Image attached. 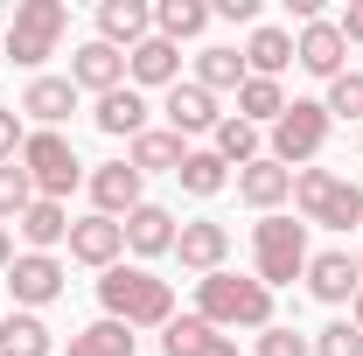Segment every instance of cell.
<instances>
[{
	"instance_id": "6da1fadb",
	"label": "cell",
	"mask_w": 363,
	"mask_h": 356,
	"mask_svg": "<svg viewBox=\"0 0 363 356\" xmlns=\"http://www.w3.org/2000/svg\"><path fill=\"white\" fill-rule=\"evenodd\" d=\"M196 314L217 328V335H259L279 321V294L259 287L252 272H210V279H196Z\"/></svg>"
},
{
	"instance_id": "7a4b0ae2",
	"label": "cell",
	"mask_w": 363,
	"mask_h": 356,
	"mask_svg": "<svg viewBox=\"0 0 363 356\" xmlns=\"http://www.w3.org/2000/svg\"><path fill=\"white\" fill-rule=\"evenodd\" d=\"M98 314L126 321V328H168L175 321V279H161L154 266H133L119 259L112 272H98Z\"/></svg>"
},
{
	"instance_id": "3957f363",
	"label": "cell",
	"mask_w": 363,
	"mask_h": 356,
	"mask_svg": "<svg viewBox=\"0 0 363 356\" xmlns=\"http://www.w3.org/2000/svg\"><path fill=\"white\" fill-rule=\"evenodd\" d=\"M294 217L308 230H363V182L342 168H301L294 175Z\"/></svg>"
},
{
	"instance_id": "277c9868",
	"label": "cell",
	"mask_w": 363,
	"mask_h": 356,
	"mask_svg": "<svg viewBox=\"0 0 363 356\" xmlns=\"http://www.w3.org/2000/svg\"><path fill=\"white\" fill-rule=\"evenodd\" d=\"M63 35H70V7L63 0H14V21H7V63L14 70H28V77H43L49 56H63Z\"/></svg>"
},
{
	"instance_id": "5b68a950",
	"label": "cell",
	"mask_w": 363,
	"mask_h": 356,
	"mask_svg": "<svg viewBox=\"0 0 363 356\" xmlns=\"http://www.w3.org/2000/svg\"><path fill=\"white\" fill-rule=\"evenodd\" d=\"M315 259V245H308V223L294 217V210H279V217H259L252 223V279L259 287H294L301 272Z\"/></svg>"
},
{
	"instance_id": "8992f818",
	"label": "cell",
	"mask_w": 363,
	"mask_h": 356,
	"mask_svg": "<svg viewBox=\"0 0 363 356\" xmlns=\"http://www.w3.org/2000/svg\"><path fill=\"white\" fill-rule=\"evenodd\" d=\"M328 133H335V119H328V105L321 98H286V112L266 126V161H279V168H315L321 147H328Z\"/></svg>"
},
{
	"instance_id": "52a82bcc",
	"label": "cell",
	"mask_w": 363,
	"mask_h": 356,
	"mask_svg": "<svg viewBox=\"0 0 363 356\" xmlns=\"http://www.w3.org/2000/svg\"><path fill=\"white\" fill-rule=\"evenodd\" d=\"M14 161L28 168L35 196H49V203H70L84 189V175H91L84 161H77V147H70V133H35V126H28V140H21Z\"/></svg>"
},
{
	"instance_id": "ba28073f",
	"label": "cell",
	"mask_w": 363,
	"mask_h": 356,
	"mask_svg": "<svg viewBox=\"0 0 363 356\" xmlns=\"http://www.w3.org/2000/svg\"><path fill=\"white\" fill-rule=\"evenodd\" d=\"M63 294H70V259H63V252H21V259L7 266V301L21 314L56 308Z\"/></svg>"
},
{
	"instance_id": "9c48e42d",
	"label": "cell",
	"mask_w": 363,
	"mask_h": 356,
	"mask_svg": "<svg viewBox=\"0 0 363 356\" xmlns=\"http://www.w3.org/2000/svg\"><path fill=\"white\" fill-rule=\"evenodd\" d=\"M154 112H161V126L182 133L189 147H210V133L224 126V98H210L196 77H182L175 91H161V105H154Z\"/></svg>"
},
{
	"instance_id": "30bf717a",
	"label": "cell",
	"mask_w": 363,
	"mask_h": 356,
	"mask_svg": "<svg viewBox=\"0 0 363 356\" xmlns=\"http://www.w3.org/2000/svg\"><path fill=\"white\" fill-rule=\"evenodd\" d=\"M77 105H84V91L70 84V77H56V70L28 77V84H21V98H14V112H21V119H28L35 133H63Z\"/></svg>"
},
{
	"instance_id": "8fae6325",
	"label": "cell",
	"mask_w": 363,
	"mask_h": 356,
	"mask_svg": "<svg viewBox=\"0 0 363 356\" xmlns=\"http://www.w3.org/2000/svg\"><path fill=\"white\" fill-rule=\"evenodd\" d=\"M84 196H91V210L98 217H112V223H126L147 203V175H140L133 161H98L84 175Z\"/></svg>"
},
{
	"instance_id": "7c38bea8",
	"label": "cell",
	"mask_w": 363,
	"mask_h": 356,
	"mask_svg": "<svg viewBox=\"0 0 363 356\" xmlns=\"http://www.w3.org/2000/svg\"><path fill=\"white\" fill-rule=\"evenodd\" d=\"M175 266L189 272V279L224 272L230 266V223H217V217H182V230H175Z\"/></svg>"
},
{
	"instance_id": "4fadbf2b",
	"label": "cell",
	"mask_w": 363,
	"mask_h": 356,
	"mask_svg": "<svg viewBox=\"0 0 363 356\" xmlns=\"http://www.w3.org/2000/svg\"><path fill=\"white\" fill-rule=\"evenodd\" d=\"M294 70H308L315 84H335V77L350 70V43H342L335 14H321V21H308V28H294Z\"/></svg>"
},
{
	"instance_id": "5bb4252c",
	"label": "cell",
	"mask_w": 363,
	"mask_h": 356,
	"mask_svg": "<svg viewBox=\"0 0 363 356\" xmlns=\"http://www.w3.org/2000/svg\"><path fill=\"white\" fill-rule=\"evenodd\" d=\"M70 266H91V272H112L119 259H126V223L98 217V210H84V217H70Z\"/></svg>"
},
{
	"instance_id": "9a60e30c",
	"label": "cell",
	"mask_w": 363,
	"mask_h": 356,
	"mask_svg": "<svg viewBox=\"0 0 363 356\" xmlns=\"http://www.w3.org/2000/svg\"><path fill=\"white\" fill-rule=\"evenodd\" d=\"M301 287H308V301H321V308H350V301H357V287H363L357 252H342V245L315 252L308 272H301Z\"/></svg>"
},
{
	"instance_id": "2e32d148",
	"label": "cell",
	"mask_w": 363,
	"mask_h": 356,
	"mask_svg": "<svg viewBox=\"0 0 363 356\" xmlns=\"http://www.w3.org/2000/svg\"><path fill=\"white\" fill-rule=\"evenodd\" d=\"M91 126L105 140H126V147H133V140L154 126V98L133 91V84H119V91H105V98H91Z\"/></svg>"
},
{
	"instance_id": "e0dca14e",
	"label": "cell",
	"mask_w": 363,
	"mask_h": 356,
	"mask_svg": "<svg viewBox=\"0 0 363 356\" xmlns=\"http://www.w3.org/2000/svg\"><path fill=\"white\" fill-rule=\"evenodd\" d=\"M175 230L182 217L168 210V203H140L133 217H126V252H133V266H154V259H175Z\"/></svg>"
},
{
	"instance_id": "ac0fdd59",
	"label": "cell",
	"mask_w": 363,
	"mask_h": 356,
	"mask_svg": "<svg viewBox=\"0 0 363 356\" xmlns=\"http://www.w3.org/2000/svg\"><path fill=\"white\" fill-rule=\"evenodd\" d=\"M63 77L84 91V98H105V91L126 84V56H119L112 43H98V35H84V43L70 49V70H63Z\"/></svg>"
},
{
	"instance_id": "d6986e66",
	"label": "cell",
	"mask_w": 363,
	"mask_h": 356,
	"mask_svg": "<svg viewBox=\"0 0 363 356\" xmlns=\"http://www.w3.org/2000/svg\"><path fill=\"white\" fill-rule=\"evenodd\" d=\"M230 182H238V203L252 217H279L294 203V168H279V161H252V168H238Z\"/></svg>"
},
{
	"instance_id": "ffe728a7",
	"label": "cell",
	"mask_w": 363,
	"mask_h": 356,
	"mask_svg": "<svg viewBox=\"0 0 363 356\" xmlns=\"http://www.w3.org/2000/svg\"><path fill=\"white\" fill-rule=\"evenodd\" d=\"M98 43H112L119 56H133L147 35H154V0H98Z\"/></svg>"
},
{
	"instance_id": "44dd1931",
	"label": "cell",
	"mask_w": 363,
	"mask_h": 356,
	"mask_svg": "<svg viewBox=\"0 0 363 356\" xmlns=\"http://www.w3.org/2000/svg\"><path fill=\"white\" fill-rule=\"evenodd\" d=\"M126 84L147 91V98L175 91V84H182V49H175V43H161V35H147V43L126 56Z\"/></svg>"
},
{
	"instance_id": "7402d4cb",
	"label": "cell",
	"mask_w": 363,
	"mask_h": 356,
	"mask_svg": "<svg viewBox=\"0 0 363 356\" xmlns=\"http://www.w3.org/2000/svg\"><path fill=\"white\" fill-rule=\"evenodd\" d=\"M238 56H245V77H272V84H279V77L294 70V28L259 21V28L245 35V49H238Z\"/></svg>"
},
{
	"instance_id": "603a6c76",
	"label": "cell",
	"mask_w": 363,
	"mask_h": 356,
	"mask_svg": "<svg viewBox=\"0 0 363 356\" xmlns=\"http://www.w3.org/2000/svg\"><path fill=\"white\" fill-rule=\"evenodd\" d=\"M14 245H21V252H63V245H70V203L35 196V203L21 210V223H14Z\"/></svg>"
},
{
	"instance_id": "cb8c5ba5",
	"label": "cell",
	"mask_w": 363,
	"mask_h": 356,
	"mask_svg": "<svg viewBox=\"0 0 363 356\" xmlns=\"http://www.w3.org/2000/svg\"><path fill=\"white\" fill-rule=\"evenodd\" d=\"M189 77L210 91V98H238V84H245V56L230 43H203L196 56H189Z\"/></svg>"
},
{
	"instance_id": "d4e9b609",
	"label": "cell",
	"mask_w": 363,
	"mask_h": 356,
	"mask_svg": "<svg viewBox=\"0 0 363 356\" xmlns=\"http://www.w3.org/2000/svg\"><path fill=\"white\" fill-rule=\"evenodd\" d=\"M210 21H217V14H210V0H154V35H161V43H196L203 49V35H210Z\"/></svg>"
},
{
	"instance_id": "484cf974",
	"label": "cell",
	"mask_w": 363,
	"mask_h": 356,
	"mask_svg": "<svg viewBox=\"0 0 363 356\" xmlns=\"http://www.w3.org/2000/svg\"><path fill=\"white\" fill-rule=\"evenodd\" d=\"M126 161H133L140 175H175L182 161H189V140H182V133H168V126H147V133L126 147Z\"/></svg>"
},
{
	"instance_id": "4316f807",
	"label": "cell",
	"mask_w": 363,
	"mask_h": 356,
	"mask_svg": "<svg viewBox=\"0 0 363 356\" xmlns=\"http://www.w3.org/2000/svg\"><path fill=\"white\" fill-rule=\"evenodd\" d=\"M210 154H217V161H224L230 175H238V168H252V161H266V133H259V126H245L238 112H224V126L210 133Z\"/></svg>"
},
{
	"instance_id": "83f0119b",
	"label": "cell",
	"mask_w": 363,
	"mask_h": 356,
	"mask_svg": "<svg viewBox=\"0 0 363 356\" xmlns=\"http://www.w3.org/2000/svg\"><path fill=\"white\" fill-rule=\"evenodd\" d=\"M140 335L126 328V321H112V314H98V321H84L77 335H70V350L63 356H133Z\"/></svg>"
},
{
	"instance_id": "f1b7e54d",
	"label": "cell",
	"mask_w": 363,
	"mask_h": 356,
	"mask_svg": "<svg viewBox=\"0 0 363 356\" xmlns=\"http://www.w3.org/2000/svg\"><path fill=\"white\" fill-rule=\"evenodd\" d=\"M175 182H182V196H196V203H217L230 189V168L210 154V147H189V161L175 168Z\"/></svg>"
},
{
	"instance_id": "f546056e",
	"label": "cell",
	"mask_w": 363,
	"mask_h": 356,
	"mask_svg": "<svg viewBox=\"0 0 363 356\" xmlns=\"http://www.w3.org/2000/svg\"><path fill=\"white\" fill-rule=\"evenodd\" d=\"M0 356H56V328H49L43 314H7L0 321Z\"/></svg>"
},
{
	"instance_id": "4dcf8cb0",
	"label": "cell",
	"mask_w": 363,
	"mask_h": 356,
	"mask_svg": "<svg viewBox=\"0 0 363 356\" xmlns=\"http://www.w3.org/2000/svg\"><path fill=\"white\" fill-rule=\"evenodd\" d=\"M230 112H238L245 126H259V133H266L272 119L286 112V84H272V77H245V84H238V105H230Z\"/></svg>"
},
{
	"instance_id": "1f68e13d",
	"label": "cell",
	"mask_w": 363,
	"mask_h": 356,
	"mask_svg": "<svg viewBox=\"0 0 363 356\" xmlns=\"http://www.w3.org/2000/svg\"><path fill=\"white\" fill-rule=\"evenodd\" d=\"M210 335H217V328L189 308V314H175V321L161 328V356H203V343H210Z\"/></svg>"
},
{
	"instance_id": "d6a6232c",
	"label": "cell",
	"mask_w": 363,
	"mask_h": 356,
	"mask_svg": "<svg viewBox=\"0 0 363 356\" xmlns=\"http://www.w3.org/2000/svg\"><path fill=\"white\" fill-rule=\"evenodd\" d=\"M321 105H328V119H350V126H363V70L350 63L335 84H321Z\"/></svg>"
},
{
	"instance_id": "836d02e7",
	"label": "cell",
	"mask_w": 363,
	"mask_h": 356,
	"mask_svg": "<svg viewBox=\"0 0 363 356\" xmlns=\"http://www.w3.org/2000/svg\"><path fill=\"white\" fill-rule=\"evenodd\" d=\"M35 203V182L21 161H0V223H21V210Z\"/></svg>"
},
{
	"instance_id": "e575fe53",
	"label": "cell",
	"mask_w": 363,
	"mask_h": 356,
	"mask_svg": "<svg viewBox=\"0 0 363 356\" xmlns=\"http://www.w3.org/2000/svg\"><path fill=\"white\" fill-rule=\"evenodd\" d=\"M252 356H315V335H301L294 321H272L252 335Z\"/></svg>"
},
{
	"instance_id": "d590c367",
	"label": "cell",
	"mask_w": 363,
	"mask_h": 356,
	"mask_svg": "<svg viewBox=\"0 0 363 356\" xmlns=\"http://www.w3.org/2000/svg\"><path fill=\"white\" fill-rule=\"evenodd\" d=\"M315 356H363V335L350 328V314H335L328 328H315Z\"/></svg>"
},
{
	"instance_id": "8d00e7d4",
	"label": "cell",
	"mask_w": 363,
	"mask_h": 356,
	"mask_svg": "<svg viewBox=\"0 0 363 356\" xmlns=\"http://www.w3.org/2000/svg\"><path fill=\"white\" fill-rule=\"evenodd\" d=\"M21 140H28V119H21L14 105H0V161H14V154H21Z\"/></svg>"
},
{
	"instance_id": "74e56055",
	"label": "cell",
	"mask_w": 363,
	"mask_h": 356,
	"mask_svg": "<svg viewBox=\"0 0 363 356\" xmlns=\"http://www.w3.org/2000/svg\"><path fill=\"white\" fill-rule=\"evenodd\" d=\"M210 14L230 28H259V0H210Z\"/></svg>"
},
{
	"instance_id": "f35d334b",
	"label": "cell",
	"mask_w": 363,
	"mask_h": 356,
	"mask_svg": "<svg viewBox=\"0 0 363 356\" xmlns=\"http://www.w3.org/2000/svg\"><path fill=\"white\" fill-rule=\"evenodd\" d=\"M335 28H342V43H350V49H363V0H350V7L335 14Z\"/></svg>"
},
{
	"instance_id": "ab89813d",
	"label": "cell",
	"mask_w": 363,
	"mask_h": 356,
	"mask_svg": "<svg viewBox=\"0 0 363 356\" xmlns=\"http://www.w3.org/2000/svg\"><path fill=\"white\" fill-rule=\"evenodd\" d=\"M21 259V245H14V223H0V279H7V266Z\"/></svg>"
},
{
	"instance_id": "60d3db41",
	"label": "cell",
	"mask_w": 363,
	"mask_h": 356,
	"mask_svg": "<svg viewBox=\"0 0 363 356\" xmlns=\"http://www.w3.org/2000/svg\"><path fill=\"white\" fill-rule=\"evenodd\" d=\"M203 356H245V350H238V335H210V343H203Z\"/></svg>"
},
{
	"instance_id": "b9f144b4",
	"label": "cell",
	"mask_w": 363,
	"mask_h": 356,
	"mask_svg": "<svg viewBox=\"0 0 363 356\" xmlns=\"http://www.w3.org/2000/svg\"><path fill=\"white\" fill-rule=\"evenodd\" d=\"M350 328L363 335V287H357V301H350Z\"/></svg>"
},
{
	"instance_id": "7bdbcfd3",
	"label": "cell",
	"mask_w": 363,
	"mask_h": 356,
	"mask_svg": "<svg viewBox=\"0 0 363 356\" xmlns=\"http://www.w3.org/2000/svg\"><path fill=\"white\" fill-rule=\"evenodd\" d=\"M357 272H363V230H357Z\"/></svg>"
},
{
	"instance_id": "ee69618b",
	"label": "cell",
	"mask_w": 363,
	"mask_h": 356,
	"mask_svg": "<svg viewBox=\"0 0 363 356\" xmlns=\"http://www.w3.org/2000/svg\"><path fill=\"white\" fill-rule=\"evenodd\" d=\"M357 154H363V126H357Z\"/></svg>"
},
{
	"instance_id": "f6af8a7d",
	"label": "cell",
	"mask_w": 363,
	"mask_h": 356,
	"mask_svg": "<svg viewBox=\"0 0 363 356\" xmlns=\"http://www.w3.org/2000/svg\"><path fill=\"white\" fill-rule=\"evenodd\" d=\"M0 321H7V301H0Z\"/></svg>"
},
{
	"instance_id": "bcb514c9",
	"label": "cell",
	"mask_w": 363,
	"mask_h": 356,
	"mask_svg": "<svg viewBox=\"0 0 363 356\" xmlns=\"http://www.w3.org/2000/svg\"><path fill=\"white\" fill-rule=\"evenodd\" d=\"M0 63H7V49H0Z\"/></svg>"
}]
</instances>
